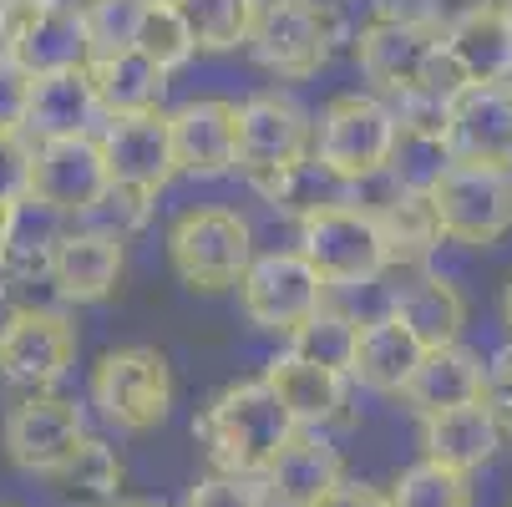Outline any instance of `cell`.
Segmentation results:
<instances>
[{
	"instance_id": "6da1fadb",
	"label": "cell",
	"mask_w": 512,
	"mask_h": 507,
	"mask_svg": "<svg viewBox=\"0 0 512 507\" xmlns=\"http://www.w3.org/2000/svg\"><path fill=\"white\" fill-rule=\"evenodd\" d=\"M193 437L213 472L264 477L269 462L279 457V447L295 437V426H289L284 406L269 396L264 381H239V386H224L203 406V416L193 421Z\"/></svg>"
},
{
	"instance_id": "7a4b0ae2",
	"label": "cell",
	"mask_w": 512,
	"mask_h": 507,
	"mask_svg": "<svg viewBox=\"0 0 512 507\" xmlns=\"http://www.w3.org/2000/svg\"><path fill=\"white\" fill-rule=\"evenodd\" d=\"M295 254L320 274L325 289H360V284H376L391 269L376 219H365L350 203L315 208L305 219H295Z\"/></svg>"
},
{
	"instance_id": "3957f363",
	"label": "cell",
	"mask_w": 512,
	"mask_h": 507,
	"mask_svg": "<svg viewBox=\"0 0 512 507\" xmlns=\"http://www.w3.org/2000/svg\"><path fill=\"white\" fill-rule=\"evenodd\" d=\"M168 259L188 289L218 295V289H234L244 279L254 259V229L234 208H218V203L188 208L168 229Z\"/></svg>"
},
{
	"instance_id": "277c9868",
	"label": "cell",
	"mask_w": 512,
	"mask_h": 507,
	"mask_svg": "<svg viewBox=\"0 0 512 507\" xmlns=\"http://www.w3.org/2000/svg\"><path fill=\"white\" fill-rule=\"evenodd\" d=\"M396 112L386 97H365V92H345L335 97L325 112H320V127H315V148L310 158L340 178L345 188L350 183H365L386 173L391 163V148H396Z\"/></svg>"
},
{
	"instance_id": "5b68a950",
	"label": "cell",
	"mask_w": 512,
	"mask_h": 507,
	"mask_svg": "<svg viewBox=\"0 0 512 507\" xmlns=\"http://www.w3.org/2000/svg\"><path fill=\"white\" fill-rule=\"evenodd\" d=\"M178 396L173 366L158 345H117L92 371V401L117 431H153L168 421Z\"/></svg>"
},
{
	"instance_id": "8992f818",
	"label": "cell",
	"mask_w": 512,
	"mask_h": 507,
	"mask_svg": "<svg viewBox=\"0 0 512 507\" xmlns=\"http://www.w3.org/2000/svg\"><path fill=\"white\" fill-rule=\"evenodd\" d=\"M436 239H457L472 249L497 244L512 229V168H477V163H452L426 193Z\"/></svg>"
},
{
	"instance_id": "52a82bcc",
	"label": "cell",
	"mask_w": 512,
	"mask_h": 507,
	"mask_svg": "<svg viewBox=\"0 0 512 507\" xmlns=\"http://www.w3.org/2000/svg\"><path fill=\"white\" fill-rule=\"evenodd\" d=\"M310 148H315V122L295 97L259 92L249 102H234V173H244L249 183L289 173L310 158Z\"/></svg>"
},
{
	"instance_id": "ba28073f",
	"label": "cell",
	"mask_w": 512,
	"mask_h": 507,
	"mask_svg": "<svg viewBox=\"0 0 512 507\" xmlns=\"http://www.w3.org/2000/svg\"><path fill=\"white\" fill-rule=\"evenodd\" d=\"M340 36V21L320 0H259L254 26H249V51L259 66L279 77H310L330 61V46Z\"/></svg>"
},
{
	"instance_id": "9c48e42d",
	"label": "cell",
	"mask_w": 512,
	"mask_h": 507,
	"mask_svg": "<svg viewBox=\"0 0 512 507\" xmlns=\"http://www.w3.org/2000/svg\"><path fill=\"white\" fill-rule=\"evenodd\" d=\"M77 360V325L61 310L26 305L0 325V381L21 396H46Z\"/></svg>"
},
{
	"instance_id": "30bf717a",
	"label": "cell",
	"mask_w": 512,
	"mask_h": 507,
	"mask_svg": "<svg viewBox=\"0 0 512 507\" xmlns=\"http://www.w3.org/2000/svg\"><path fill=\"white\" fill-rule=\"evenodd\" d=\"M239 300L259 330L295 335L310 315L325 310V284L295 249H269V254L249 259V269L239 279Z\"/></svg>"
},
{
	"instance_id": "8fae6325",
	"label": "cell",
	"mask_w": 512,
	"mask_h": 507,
	"mask_svg": "<svg viewBox=\"0 0 512 507\" xmlns=\"http://www.w3.org/2000/svg\"><path fill=\"white\" fill-rule=\"evenodd\" d=\"M97 148L107 163L112 188H132L142 198H158L173 178V137H168V112H137V117H107L97 132Z\"/></svg>"
},
{
	"instance_id": "7c38bea8",
	"label": "cell",
	"mask_w": 512,
	"mask_h": 507,
	"mask_svg": "<svg viewBox=\"0 0 512 507\" xmlns=\"http://www.w3.org/2000/svg\"><path fill=\"white\" fill-rule=\"evenodd\" d=\"M0 442H6L11 467L31 472V477H56L66 467V457L87 442V421L71 401L56 396H21L6 411L0 426Z\"/></svg>"
},
{
	"instance_id": "4fadbf2b",
	"label": "cell",
	"mask_w": 512,
	"mask_h": 507,
	"mask_svg": "<svg viewBox=\"0 0 512 507\" xmlns=\"http://www.w3.org/2000/svg\"><path fill=\"white\" fill-rule=\"evenodd\" d=\"M107 188H112V178H107L97 137L36 142V153H31V203L51 208L56 219L77 224Z\"/></svg>"
},
{
	"instance_id": "5bb4252c",
	"label": "cell",
	"mask_w": 512,
	"mask_h": 507,
	"mask_svg": "<svg viewBox=\"0 0 512 507\" xmlns=\"http://www.w3.org/2000/svg\"><path fill=\"white\" fill-rule=\"evenodd\" d=\"M442 46V36L416 26V21H401V16H376L371 26H360L355 36V61L365 71V82L386 97H411L426 77V66Z\"/></svg>"
},
{
	"instance_id": "9a60e30c",
	"label": "cell",
	"mask_w": 512,
	"mask_h": 507,
	"mask_svg": "<svg viewBox=\"0 0 512 507\" xmlns=\"http://www.w3.org/2000/svg\"><path fill=\"white\" fill-rule=\"evenodd\" d=\"M259 482L269 507H320L345 482V457L320 431H295Z\"/></svg>"
},
{
	"instance_id": "2e32d148",
	"label": "cell",
	"mask_w": 512,
	"mask_h": 507,
	"mask_svg": "<svg viewBox=\"0 0 512 507\" xmlns=\"http://www.w3.org/2000/svg\"><path fill=\"white\" fill-rule=\"evenodd\" d=\"M447 148L457 163L512 168V87H467L447 112Z\"/></svg>"
},
{
	"instance_id": "e0dca14e",
	"label": "cell",
	"mask_w": 512,
	"mask_h": 507,
	"mask_svg": "<svg viewBox=\"0 0 512 507\" xmlns=\"http://www.w3.org/2000/svg\"><path fill=\"white\" fill-rule=\"evenodd\" d=\"M122 269H127V254L117 239L107 234H92V229H61V239L51 244V259H46V279L56 284V295L71 300V305H97L107 300L112 289L122 284Z\"/></svg>"
},
{
	"instance_id": "ac0fdd59",
	"label": "cell",
	"mask_w": 512,
	"mask_h": 507,
	"mask_svg": "<svg viewBox=\"0 0 512 507\" xmlns=\"http://www.w3.org/2000/svg\"><path fill=\"white\" fill-rule=\"evenodd\" d=\"M11 61L26 77H51V71H87L92 46L77 0H41L31 21L11 36Z\"/></svg>"
},
{
	"instance_id": "d6986e66",
	"label": "cell",
	"mask_w": 512,
	"mask_h": 507,
	"mask_svg": "<svg viewBox=\"0 0 512 507\" xmlns=\"http://www.w3.org/2000/svg\"><path fill=\"white\" fill-rule=\"evenodd\" d=\"M173 163L188 178H224L234 173V102L224 97H193L168 112Z\"/></svg>"
},
{
	"instance_id": "ffe728a7",
	"label": "cell",
	"mask_w": 512,
	"mask_h": 507,
	"mask_svg": "<svg viewBox=\"0 0 512 507\" xmlns=\"http://www.w3.org/2000/svg\"><path fill=\"white\" fill-rule=\"evenodd\" d=\"M421 355L426 350L416 345V335L386 310L376 320H360L345 381L376 391V396H406V386H411V376L421 366Z\"/></svg>"
},
{
	"instance_id": "44dd1931",
	"label": "cell",
	"mask_w": 512,
	"mask_h": 507,
	"mask_svg": "<svg viewBox=\"0 0 512 507\" xmlns=\"http://www.w3.org/2000/svg\"><path fill=\"white\" fill-rule=\"evenodd\" d=\"M259 381L284 406V416H289V426H295V431H320L345 406V376L340 371H325V366H310V360L289 355V350L269 355V366H264Z\"/></svg>"
},
{
	"instance_id": "7402d4cb",
	"label": "cell",
	"mask_w": 512,
	"mask_h": 507,
	"mask_svg": "<svg viewBox=\"0 0 512 507\" xmlns=\"http://www.w3.org/2000/svg\"><path fill=\"white\" fill-rule=\"evenodd\" d=\"M97 97L87 71H51V77H31L26 97V122L21 132L31 142H61V137H97Z\"/></svg>"
},
{
	"instance_id": "603a6c76",
	"label": "cell",
	"mask_w": 512,
	"mask_h": 507,
	"mask_svg": "<svg viewBox=\"0 0 512 507\" xmlns=\"http://www.w3.org/2000/svg\"><path fill=\"white\" fill-rule=\"evenodd\" d=\"M482 386H487V360L457 340V345L421 355V366L406 386V401L416 416H436V411H457V406L482 401Z\"/></svg>"
},
{
	"instance_id": "cb8c5ba5",
	"label": "cell",
	"mask_w": 512,
	"mask_h": 507,
	"mask_svg": "<svg viewBox=\"0 0 512 507\" xmlns=\"http://www.w3.org/2000/svg\"><path fill=\"white\" fill-rule=\"evenodd\" d=\"M421 452L436 467H452V472L472 477L477 467H487L502 452V442H497V426H492L487 406L472 401V406H457V411L421 416Z\"/></svg>"
},
{
	"instance_id": "d4e9b609",
	"label": "cell",
	"mask_w": 512,
	"mask_h": 507,
	"mask_svg": "<svg viewBox=\"0 0 512 507\" xmlns=\"http://www.w3.org/2000/svg\"><path fill=\"white\" fill-rule=\"evenodd\" d=\"M391 315L416 335L421 350L457 345L462 330H467V300H462V289L452 279H442V274H416L396 295Z\"/></svg>"
},
{
	"instance_id": "484cf974",
	"label": "cell",
	"mask_w": 512,
	"mask_h": 507,
	"mask_svg": "<svg viewBox=\"0 0 512 507\" xmlns=\"http://www.w3.org/2000/svg\"><path fill=\"white\" fill-rule=\"evenodd\" d=\"M447 56L462 66L467 87H507L512 77V21L502 6H487L442 36Z\"/></svg>"
},
{
	"instance_id": "4316f807",
	"label": "cell",
	"mask_w": 512,
	"mask_h": 507,
	"mask_svg": "<svg viewBox=\"0 0 512 507\" xmlns=\"http://www.w3.org/2000/svg\"><path fill=\"white\" fill-rule=\"evenodd\" d=\"M87 82H92V97H97V112L102 117H137V112H158L163 92H168V77L158 66H148L137 51H122V56H102L87 66Z\"/></svg>"
},
{
	"instance_id": "83f0119b",
	"label": "cell",
	"mask_w": 512,
	"mask_h": 507,
	"mask_svg": "<svg viewBox=\"0 0 512 507\" xmlns=\"http://www.w3.org/2000/svg\"><path fill=\"white\" fill-rule=\"evenodd\" d=\"M56 492L77 507H117L122 502V482H127V467L117 457L112 442L102 437H87L77 452L66 457V467L51 477Z\"/></svg>"
},
{
	"instance_id": "f1b7e54d",
	"label": "cell",
	"mask_w": 512,
	"mask_h": 507,
	"mask_svg": "<svg viewBox=\"0 0 512 507\" xmlns=\"http://www.w3.org/2000/svg\"><path fill=\"white\" fill-rule=\"evenodd\" d=\"M168 6L183 16L198 51H234L249 41L259 0H168Z\"/></svg>"
},
{
	"instance_id": "f546056e",
	"label": "cell",
	"mask_w": 512,
	"mask_h": 507,
	"mask_svg": "<svg viewBox=\"0 0 512 507\" xmlns=\"http://www.w3.org/2000/svg\"><path fill=\"white\" fill-rule=\"evenodd\" d=\"M452 148L442 132H396V148H391V163H386V178L411 193V198H426L436 183H442V173L452 168Z\"/></svg>"
},
{
	"instance_id": "4dcf8cb0",
	"label": "cell",
	"mask_w": 512,
	"mask_h": 507,
	"mask_svg": "<svg viewBox=\"0 0 512 507\" xmlns=\"http://www.w3.org/2000/svg\"><path fill=\"white\" fill-rule=\"evenodd\" d=\"M355 330H360V320H350V315H340V310H320V315H310L295 335H289V355H300V360H310V366H325V371H350V350H355Z\"/></svg>"
},
{
	"instance_id": "1f68e13d",
	"label": "cell",
	"mask_w": 512,
	"mask_h": 507,
	"mask_svg": "<svg viewBox=\"0 0 512 507\" xmlns=\"http://www.w3.org/2000/svg\"><path fill=\"white\" fill-rule=\"evenodd\" d=\"M148 66H158L163 77H173L178 66H188L198 56L183 16L168 6V0H148V11H142V26H137V46H132Z\"/></svg>"
},
{
	"instance_id": "d6a6232c",
	"label": "cell",
	"mask_w": 512,
	"mask_h": 507,
	"mask_svg": "<svg viewBox=\"0 0 512 507\" xmlns=\"http://www.w3.org/2000/svg\"><path fill=\"white\" fill-rule=\"evenodd\" d=\"M274 208H289L295 219H305V213H315V208H335V203H345V183L340 178H330L315 158H305V163H295L289 173H279V178H264V183H254Z\"/></svg>"
},
{
	"instance_id": "836d02e7",
	"label": "cell",
	"mask_w": 512,
	"mask_h": 507,
	"mask_svg": "<svg viewBox=\"0 0 512 507\" xmlns=\"http://www.w3.org/2000/svg\"><path fill=\"white\" fill-rule=\"evenodd\" d=\"M386 502L391 507H472V477L421 457L391 482Z\"/></svg>"
},
{
	"instance_id": "e575fe53",
	"label": "cell",
	"mask_w": 512,
	"mask_h": 507,
	"mask_svg": "<svg viewBox=\"0 0 512 507\" xmlns=\"http://www.w3.org/2000/svg\"><path fill=\"white\" fill-rule=\"evenodd\" d=\"M77 11L87 26L92 61H102V56H122L137 46V26H142L148 0H77Z\"/></svg>"
},
{
	"instance_id": "d590c367",
	"label": "cell",
	"mask_w": 512,
	"mask_h": 507,
	"mask_svg": "<svg viewBox=\"0 0 512 507\" xmlns=\"http://www.w3.org/2000/svg\"><path fill=\"white\" fill-rule=\"evenodd\" d=\"M148 208H153V198H142L132 188H107L77 219V229H92V234H107V239L122 244L127 234H137L142 224H148Z\"/></svg>"
},
{
	"instance_id": "8d00e7d4",
	"label": "cell",
	"mask_w": 512,
	"mask_h": 507,
	"mask_svg": "<svg viewBox=\"0 0 512 507\" xmlns=\"http://www.w3.org/2000/svg\"><path fill=\"white\" fill-rule=\"evenodd\" d=\"M183 507H269L264 482L259 477H224V472H208L188 487Z\"/></svg>"
},
{
	"instance_id": "74e56055",
	"label": "cell",
	"mask_w": 512,
	"mask_h": 507,
	"mask_svg": "<svg viewBox=\"0 0 512 507\" xmlns=\"http://www.w3.org/2000/svg\"><path fill=\"white\" fill-rule=\"evenodd\" d=\"M31 153L36 142L26 132H0V208L31 198Z\"/></svg>"
},
{
	"instance_id": "f35d334b",
	"label": "cell",
	"mask_w": 512,
	"mask_h": 507,
	"mask_svg": "<svg viewBox=\"0 0 512 507\" xmlns=\"http://www.w3.org/2000/svg\"><path fill=\"white\" fill-rule=\"evenodd\" d=\"M482 406L497 426V442L512 447V350H502L487 366V386H482Z\"/></svg>"
},
{
	"instance_id": "ab89813d",
	"label": "cell",
	"mask_w": 512,
	"mask_h": 507,
	"mask_svg": "<svg viewBox=\"0 0 512 507\" xmlns=\"http://www.w3.org/2000/svg\"><path fill=\"white\" fill-rule=\"evenodd\" d=\"M26 97H31V77H26L11 56H0V132H21V122H26Z\"/></svg>"
},
{
	"instance_id": "60d3db41",
	"label": "cell",
	"mask_w": 512,
	"mask_h": 507,
	"mask_svg": "<svg viewBox=\"0 0 512 507\" xmlns=\"http://www.w3.org/2000/svg\"><path fill=\"white\" fill-rule=\"evenodd\" d=\"M320 507H391V502H386L381 487H371V482H350V477H345Z\"/></svg>"
},
{
	"instance_id": "b9f144b4",
	"label": "cell",
	"mask_w": 512,
	"mask_h": 507,
	"mask_svg": "<svg viewBox=\"0 0 512 507\" xmlns=\"http://www.w3.org/2000/svg\"><path fill=\"white\" fill-rule=\"evenodd\" d=\"M502 320H507V330H512V279H507V295H502Z\"/></svg>"
},
{
	"instance_id": "7bdbcfd3",
	"label": "cell",
	"mask_w": 512,
	"mask_h": 507,
	"mask_svg": "<svg viewBox=\"0 0 512 507\" xmlns=\"http://www.w3.org/2000/svg\"><path fill=\"white\" fill-rule=\"evenodd\" d=\"M0 254H6V208H0Z\"/></svg>"
},
{
	"instance_id": "ee69618b",
	"label": "cell",
	"mask_w": 512,
	"mask_h": 507,
	"mask_svg": "<svg viewBox=\"0 0 512 507\" xmlns=\"http://www.w3.org/2000/svg\"><path fill=\"white\" fill-rule=\"evenodd\" d=\"M117 507H163V502H117Z\"/></svg>"
},
{
	"instance_id": "f6af8a7d",
	"label": "cell",
	"mask_w": 512,
	"mask_h": 507,
	"mask_svg": "<svg viewBox=\"0 0 512 507\" xmlns=\"http://www.w3.org/2000/svg\"><path fill=\"white\" fill-rule=\"evenodd\" d=\"M497 6H502V11H507V21H512V0H497Z\"/></svg>"
},
{
	"instance_id": "bcb514c9",
	"label": "cell",
	"mask_w": 512,
	"mask_h": 507,
	"mask_svg": "<svg viewBox=\"0 0 512 507\" xmlns=\"http://www.w3.org/2000/svg\"><path fill=\"white\" fill-rule=\"evenodd\" d=\"M0 507H11V502H0Z\"/></svg>"
},
{
	"instance_id": "7dc6e473",
	"label": "cell",
	"mask_w": 512,
	"mask_h": 507,
	"mask_svg": "<svg viewBox=\"0 0 512 507\" xmlns=\"http://www.w3.org/2000/svg\"><path fill=\"white\" fill-rule=\"evenodd\" d=\"M507 87H512V77H507Z\"/></svg>"
},
{
	"instance_id": "c3c4849f",
	"label": "cell",
	"mask_w": 512,
	"mask_h": 507,
	"mask_svg": "<svg viewBox=\"0 0 512 507\" xmlns=\"http://www.w3.org/2000/svg\"><path fill=\"white\" fill-rule=\"evenodd\" d=\"M507 507H512V502H507Z\"/></svg>"
}]
</instances>
